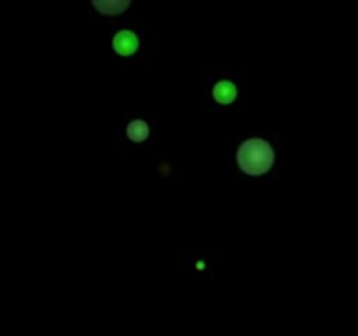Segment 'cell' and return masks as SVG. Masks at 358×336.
I'll return each mask as SVG.
<instances>
[{"label":"cell","instance_id":"cell-4","mask_svg":"<svg viewBox=\"0 0 358 336\" xmlns=\"http://www.w3.org/2000/svg\"><path fill=\"white\" fill-rule=\"evenodd\" d=\"M213 94H215V100L220 102V104H231L236 98V88H234V84L224 80V83L217 84Z\"/></svg>","mask_w":358,"mask_h":336},{"label":"cell","instance_id":"cell-2","mask_svg":"<svg viewBox=\"0 0 358 336\" xmlns=\"http://www.w3.org/2000/svg\"><path fill=\"white\" fill-rule=\"evenodd\" d=\"M114 49L122 56H129L138 49V38L133 31H119L114 38Z\"/></svg>","mask_w":358,"mask_h":336},{"label":"cell","instance_id":"cell-1","mask_svg":"<svg viewBox=\"0 0 358 336\" xmlns=\"http://www.w3.org/2000/svg\"><path fill=\"white\" fill-rule=\"evenodd\" d=\"M275 163V150L266 140L250 139L238 149V164L248 175H262Z\"/></svg>","mask_w":358,"mask_h":336},{"label":"cell","instance_id":"cell-5","mask_svg":"<svg viewBox=\"0 0 358 336\" xmlns=\"http://www.w3.org/2000/svg\"><path fill=\"white\" fill-rule=\"evenodd\" d=\"M128 136L133 142H143L149 136V125L142 119H136L128 126Z\"/></svg>","mask_w":358,"mask_h":336},{"label":"cell","instance_id":"cell-3","mask_svg":"<svg viewBox=\"0 0 358 336\" xmlns=\"http://www.w3.org/2000/svg\"><path fill=\"white\" fill-rule=\"evenodd\" d=\"M91 2L98 13L105 14V16H117L128 9L131 0H91Z\"/></svg>","mask_w":358,"mask_h":336}]
</instances>
